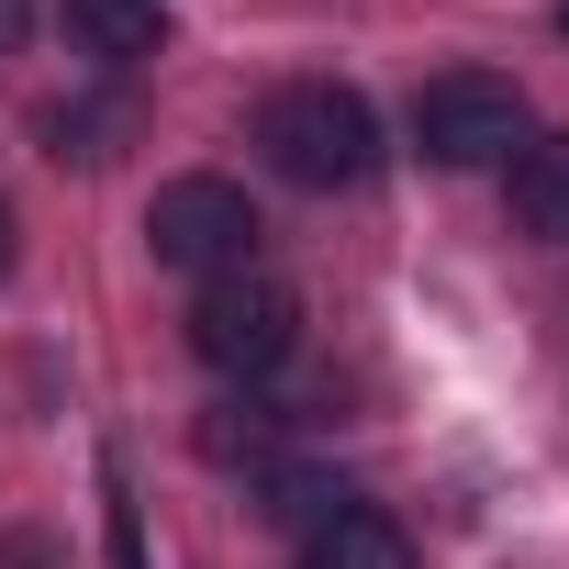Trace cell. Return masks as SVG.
Masks as SVG:
<instances>
[{"label": "cell", "instance_id": "6da1fadb", "mask_svg": "<svg viewBox=\"0 0 569 569\" xmlns=\"http://www.w3.org/2000/svg\"><path fill=\"white\" fill-rule=\"evenodd\" d=\"M257 146L279 157V179H302V190H358L380 168V112L347 79H291V90H268Z\"/></svg>", "mask_w": 569, "mask_h": 569}, {"label": "cell", "instance_id": "7a4b0ae2", "mask_svg": "<svg viewBox=\"0 0 569 569\" xmlns=\"http://www.w3.org/2000/svg\"><path fill=\"white\" fill-rule=\"evenodd\" d=\"M291 336H302V302H291V279H268V268H212L201 302H190V347H201V369H223V380L279 369Z\"/></svg>", "mask_w": 569, "mask_h": 569}, {"label": "cell", "instance_id": "3957f363", "mask_svg": "<svg viewBox=\"0 0 569 569\" xmlns=\"http://www.w3.org/2000/svg\"><path fill=\"white\" fill-rule=\"evenodd\" d=\"M413 134H425L436 168H513L525 134H536V112H525L513 79H491V68H447V79H425Z\"/></svg>", "mask_w": 569, "mask_h": 569}, {"label": "cell", "instance_id": "277c9868", "mask_svg": "<svg viewBox=\"0 0 569 569\" xmlns=\"http://www.w3.org/2000/svg\"><path fill=\"white\" fill-rule=\"evenodd\" d=\"M146 246H157V268H190V279L246 268V246H257V201H246L234 179H168V190L146 201Z\"/></svg>", "mask_w": 569, "mask_h": 569}, {"label": "cell", "instance_id": "5b68a950", "mask_svg": "<svg viewBox=\"0 0 569 569\" xmlns=\"http://www.w3.org/2000/svg\"><path fill=\"white\" fill-rule=\"evenodd\" d=\"M68 34H79V57H101V68H146V57L168 46V12H157V0H68Z\"/></svg>", "mask_w": 569, "mask_h": 569}, {"label": "cell", "instance_id": "8992f818", "mask_svg": "<svg viewBox=\"0 0 569 569\" xmlns=\"http://www.w3.org/2000/svg\"><path fill=\"white\" fill-rule=\"evenodd\" d=\"M313 569H413V536L369 502H347L336 525H313Z\"/></svg>", "mask_w": 569, "mask_h": 569}, {"label": "cell", "instance_id": "52a82bcc", "mask_svg": "<svg viewBox=\"0 0 569 569\" xmlns=\"http://www.w3.org/2000/svg\"><path fill=\"white\" fill-rule=\"evenodd\" d=\"M513 212H525V234H558V246H569V134H525V157H513Z\"/></svg>", "mask_w": 569, "mask_h": 569}, {"label": "cell", "instance_id": "ba28073f", "mask_svg": "<svg viewBox=\"0 0 569 569\" xmlns=\"http://www.w3.org/2000/svg\"><path fill=\"white\" fill-rule=\"evenodd\" d=\"M201 458H223V469H234V458H268V413H246V402L212 413V425H201Z\"/></svg>", "mask_w": 569, "mask_h": 569}, {"label": "cell", "instance_id": "9c48e42d", "mask_svg": "<svg viewBox=\"0 0 569 569\" xmlns=\"http://www.w3.org/2000/svg\"><path fill=\"white\" fill-rule=\"evenodd\" d=\"M112 569H146V536H134V502H112Z\"/></svg>", "mask_w": 569, "mask_h": 569}, {"label": "cell", "instance_id": "30bf717a", "mask_svg": "<svg viewBox=\"0 0 569 569\" xmlns=\"http://www.w3.org/2000/svg\"><path fill=\"white\" fill-rule=\"evenodd\" d=\"M12 257H23V246H12V201H0V279H12Z\"/></svg>", "mask_w": 569, "mask_h": 569}, {"label": "cell", "instance_id": "8fae6325", "mask_svg": "<svg viewBox=\"0 0 569 569\" xmlns=\"http://www.w3.org/2000/svg\"><path fill=\"white\" fill-rule=\"evenodd\" d=\"M12 34H23V0H0V46H12Z\"/></svg>", "mask_w": 569, "mask_h": 569}, {"label": "cell", "instance_id": "7c38bea8", "mask_svg": "<svg viewBox=\"0 0 569 569\" xmlns=\"http://www.w3.org/2000/svg\"><path fill=\"white\" fill-rule=\"evenodd\" d=\"M558 23H569V12H558Z\"/></svg>", "mask_w": 569, "mask_h": 569}]
</instances>
